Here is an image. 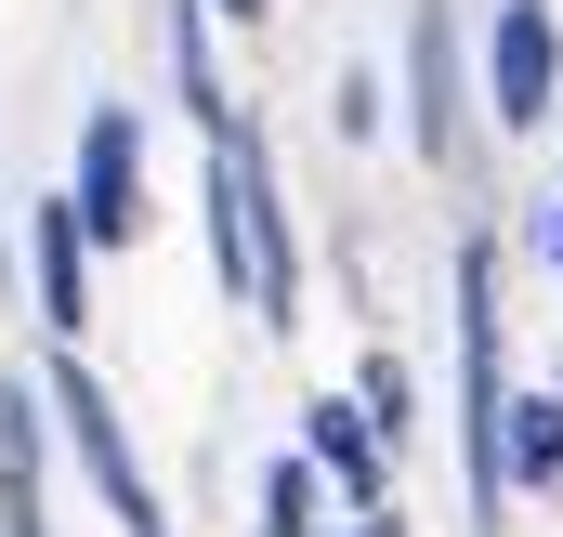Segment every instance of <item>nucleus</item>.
Wrapping results in <instances>:
<instances>
[{
  "instance_id": "obj_16",
  "label": "nucleus",
  "mask_w": 563,
  "mask_h": 537,
  "mask_svg": "<svg viewBox=\"0 0 563 537\" xmlns=\"http://www.w3.org/2000/svg\"><path fill=\"white\" fill-rule=\"evenodd\" d=\"M341 537H407V512H367V525H341Z\"/></svg>"
},
{
  "instance_id": "obj_15",
  "label": "nucleus",
  "mask_w": 563,
  "mask_h": 537,
  "mask_svg": "<svg viewBox=\"0 0 563 537\" xmlns=\"http://www.w3.org/2000/svg\"><path fill=\"white\" fill-rule=\"evenodd\" d=\"M197 13H223V26H263V13H276V0H197Z\"/></svg>"
},
{
  "instance_id": "obj_10",
  "label": "nucleus",
  "mask_w": 563,
  "mask_h": 537,
  "mask_svg": "<svg viewBox=\"0 0 563 537\" xmlns=\"http://www.w3.org/2000/svg\"><path fill=\"white\" fill-rule=\"evenodd\" d=\"M498 485H511V498H551L563 485V381L511 394V419H498Z\"/></svg>"
},
{
  "instance_id": "obj_1",
  "label": "nucleus",
  "mask_w": 563,
  "mask_h": 537,
  "mask_svg": "<svg viewBox=\"0 0 563 537\" xmlns=\"http://www.w3.org/2000/svg\"><path fill=\"white\" fill-rule=\"evenodd\" d=\"M197 210H210V275L236 315L263 328H301V223H288V184H276V144L250 119L210 132V171H197Z\"/></svg>"
},
{
  "instance_id": "obj_8",
  "label": "nucleus",
  "mask_w": 563,
  "mask_h": 537,
  "mask_svg": "<svg viewBox=\"0 0 563 537\" xmlns=\"http://www.w3.org/2000/svg\"><path fill=\"white\" fill-rule=\"evenodd\" d=\"M0 537H66L53 525V419H40L26 368H0Z\"/></svg>"
},
{
  "instance_id": "obj_12",
  "label": "nucleus",
  "mask_w": 563,
  "mask_h": 537,
  "mask_svg": "<svg viewBox=\"0 0 563 537\" xmlns=\"http://www.w3.org/2000/svg\"><path fill=\"white\" fill-rule=\"evenodd\" d=\"M341 394H354V419L380 432V459H407V432H420V381H407V354H394V341H367Z\"/></svg>"
},
{
  "instance_id": "obj_7",
  "label": "nucleus",
  "mask_w": 563,
  "mask_h": 537,
  "mask_svg": "<svg viewBox=\"0 0 563 537\" xmlns=\"http://www.w3.org/2000/svg\"><path fill=\"white\" fill-rule=\"evenodd\" d=\"M26 315L53 328V354H79V328H92V250H79V210H66V184L26 210Z\"/></svg>"
},
{
  "instance_id": "obj_14",
  "label": "nucleus",
  "mask_w": 563,
  "mask_h": 537,
  "mask_svg": "<svg viewBox=\"0 0 563 537\" xmlns=\"http://www.w3.org/2000/svg\"><path fill=\"white\" fill-rule=\"evenodd\" d=\"M328 119H341V144H380V79H367V66H341V92H328Z\"/></svg>"
},
{
  "instance_id": "obj_6",
  "label": "nucleus",
  "mask_w": 563,
  "mask_h": 537,
  "mask_svg": "<svg viewBox=\"0 0 563 537\" xmlns=\"http://www.w3.org/2000/svg\"><path fill=\"white\" fill-rule=\"evenodd\" d=\"M407 144L420 171H472V66H459L445 0H407Z\"/></svg>"
},
{
  "instance_id": "obj_3",
  "label": "nucleus",
  "mask_w": 563,
  "mask_h": 537,
  "mask_svg": "<svg viewBox=\"0 0 563 537\" xmlns=\"http://www.w3.org/2000/svg\"><path fill=\"white\" fill-rule=\"evenodd\" d=\"M40 419L79 446V485H92V512H106L119 537H170V512H157V485H144V459H132V419H119V394H106L79 354L40 368Z\"/></svg>"
},
{
  "instance_id": "obj_4",
  "label": "nucleus",
  "mask_w": 563,
  "mask_h": 537,
  "mask_svg": "<svg viewBox=\"0 0 563 537\" xmlns=\"http://www.w3.org/2000/svg\"><path fill=\"white\" fill-rule=\"evenodd\" d=\"M66 210H79V250H144L157 237V197H144V119L132 106H92L79 119V171H66Z\"/></svg>"
},
{
  "instance_id": "obj_2",
  "label": "nucleus",
  "mask_w": 563,
  "mask_h": 537,
  "mask_svg": "<svg viewBox=\"0 0 563 537\" xmlns=\"http://www.w3.org/2000/svg\"><path fill=\"white\" fill-rule=\"evenodd\" d=\"M445 302H459V498H472V537H511V485H498V419H511V368H498V237H459L445 263Z\"/></svg>"
},
{
  "instance_id": "obj_11",
  "label": "nucleus",
  "mask_w": 563,
  "mask_h": 537,
  "mask_svg": "<svg viewBox=\"0 0 563 537\" xmlns=\"http://www.w3.org/2000/svg\"><path fill=\"white\" fill-rule=\"evenodd\" d=\"M250 537H341V525H328V485H314L301 446L263 459V485H250Z\"/></svg>"
},
{
  "instance_id": "obj_17",
  "label": "nucleus",
  "mask_w": 563,
  "mask_h": 537,
  "mask_svg": "<svg viewBox=\"0 0 563 537\" xmlns=\"http://www.w3.org/2000/svg\"><path fill=\"white\" fill-rule=\"evenodd\" d=\"M551 263H563V197H551Z\"/></svg>"
},
{
  "instance_id": "obj_5",
  "label": "nucleus",
  "mask_w": 563,
  "mask_h": 537,
  "mask_svg": "<svg viewBox=\"0 0 563 537\" xmlns=\"http://www.w3.org/2000/svg\"><path fill=\"white\" fill-rule=\"evenodd\" d=\"M472 106H485L498 132H551L563 119V13L551 0H498V13H485V79H472Z\"/></svg>"
},
{
  "instance_id": "obj_13",
  "label": "nucleus",
  "mask_w": 563,
  "mask_h": 537,
  "mask_svg": "<svg viewBox=\"0 0 563 537\" xmlns=\"http://www.w3.org/2000/svg\"><path fill=\"white\" fill-rule=\"evenodd\" d=\"M170 79H184V119H197V132L250 119V106L223 92V66H210V13H197V0H170Z\"/></svg>"
},
{
  "instance_id": "obj_9",
  "label": "nucleus",
  "mask_w": 563,
  "mask_h": 537,
  "mask_svg": "<svg viewBox=\"0 0 563 537\" xmlns=\"http://www.w3.org/2000/svg\"><path fill=\"white\" fill-rule=\"evenodd\" d=\"M301 459H314V485L341 498V525L394 512V459H380V432L354 419V394H314V406H301Z\"/></svg>"
}]
</instances>
